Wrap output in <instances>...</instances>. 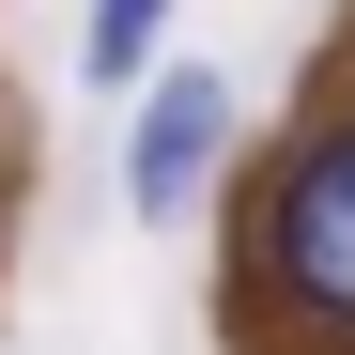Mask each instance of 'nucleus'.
Masks as SVG:
<instances>
[{
    "mask_svg": "<svg viewBox=\"0 0 355 355\" xmlns=\"http://www.w3.org/2000/svg\"><path fill=\"white\" fill-rule=\"evenodd\" d=\"M232 355H355V108L263 155L232 232Z\"/></svg>",
    "mask_w": 355,
    "mask_h": 355,
    "instance_id": "obj_1",
    "label": "nucleus"
},
{
    "mask_svg": "<svg viewBox=\"0 0 355 355\" xmlns=\"http://www.w3.org/2000/svg\"><path fill=\"white\" fill-rule=\"evenodd\" d=\"M216 155H232V78L216 62H155V108H139V139H124V201L139 216H186Z\"/></svg>",
    "mask_w": 355,
    "mask_h": 355,
    "instance_id": "obj_2",
    "label": "nucleus"
},
{
    "mask_svg": "<svg viewBox=\"0 0 355 355\" xmlns=\"http://www.w3.org/2000/svg\"><path fill=\"white\" fill-rule=\"evenodd\" d=\"M155 31H170V0H93V93L155 78Z\"/></svg>",
    "mask_w": 355,
    "mask_h": 355,
    "instance_id": "obj_3",
    "label": "nucleus"
}]
</instances>
